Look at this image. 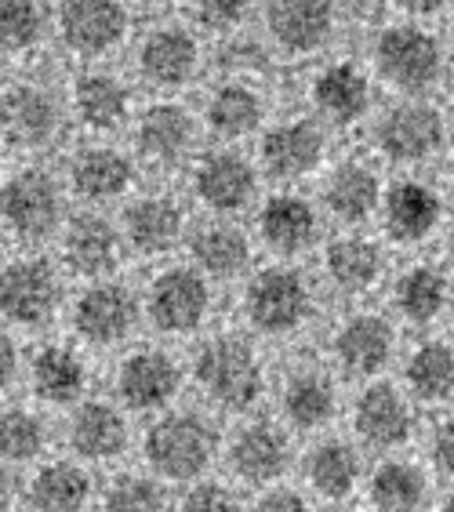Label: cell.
<instances>
[{
    "mask_svg": "<svg viewBox=\"0 0 454 512\" xmlns=\"http://www.w3.org/2000/svg\"><path fill=\"white\" fill-rule=\"evenodd\" d=\"M51 451V422L40 407L11 404L0 411V462L40 465Z\"/></svg>",
    "mask_w": 454,
    "mask_h": 512,
    "instance_id": "cell-40",
    "label": "cell"
},
{
    "mask_svg": "<svg viewBox=\"0 0 454 512\" xmlns=\"http://www.w3.org/2000/svg\"><path fill=\"white\" fill-rule=\"evenodd\" d=\"M320 262H324L327 284L346 298H367L389 280V258L382 240L364 229H342L338 237H331Z\"/></svg>",
    "mask_w": 454,
    "mask_h": 512,
    "instance_id": "cell-36",
    "label": "cell"
},
{
    "mask_svg": "<svg viewBox=\"0 0 454 512\" xmlns=\"http://www.w3.org/2000/svg\"><path fill=\"white\" fill-rule=\"evenodd\" d=\"M367 465L371 454L356 444L353 436L342 433H320L309 440V447L298 458V473H302V491L313 502L324 505H349L360 498L367 480Z\"/></svg>",
    "mask_w": 454,
    "mask_h": 512,
    "instance_id": "cell-15",
    "label": "cell"
},
{
    "mask_svg": "<svg viewBox=\"0 0 454 512\" xmlns=\"http://www.w3.org/2000/svg\"><path fill=\"white\" fill-rule=\"evenodd\" d=\"M451 320H454V316H451ZM451 338H454V335H451Z\"/></svg>",
    "mask_w": 454,
    "mask_h": 512,
    "instance_id": "cell-56",
    "label": "cell"
},
{
    "mask_svg": "<svg viewBox=\"0 0 454 512\" xmlns=\"http://www.w3.org/2000/svg\"><path fill=\"white\" fill-rule=\"evenodd\" d=\"M385 237L400 247H422L447 226L444 189L422 178L418 171H400L393 182H385L382 211H378Z\"/></svg>",
    "mask_w": 454,
    "mask_h": 512,
    "instance_id": "cell-23",
    "label": "cell"
},
{
    "mask_svg": "<svg viewBox=\"0 0 454 512\" xmlns=\"http://www.w3.org/2000/svg\"><path fill=\"white\" fill-rule=\"evenodd\" d=\"M99 512H175V498L149 469H124L99 491Z\"/></svg>",
    "mask_w": 454,
    "mask_h": 512,
    "instance_id": "cell-41",
    "label": "cell"
},
{
    "mask_svg": "<svg viewBox=\"0 0 454 512\" xmlns=\"http://www.w3.org/2000/svg\"><path fill=\"white\" fill-rule=\"evenodd\" d=\"M66 291L59 269L48 258L26 255L0 266V320L22 331H37L59 316Z\"/></svg>",
    "mask_w": 454,
    "mask_h": 512,
    "instance_id": "cell-19",
    "label": "cell"
},
{
    "mask_svg": "<svg viewBox=\"0 0 454 512\" xmlns=\"http://www.w3.org/2000/svg\"><path fill=\"white\" fill-rule=\"evenodd\" d=\"M66 182L55 171L30 164L0 178V226L19 244H44L66 226Z\"/></svg>",
    "mask_w": 454,
    "mask_h": 512,
    "instance_id": "cell-9",
    "label": "cell"
},
{
    "mask_svg": "<svg viewBox=\"0 0 454 512\" xmlns=\"http://www.w3.org/2000/svg\"><path fill=\"white\" fill-rule=\"evenodd\" d=\"M200 124L215 142L237 146V142L266 128V95H262L255 80L247 77L218 80L215 88L204 95Z\"/></svg>",
    "mask_w": 454,
    "mask_h": 512,
    "instance_id": "cell-37",
    "label": "cell"
},
{
    "mask_svg": "<svg viewBox=\"0 0 454 512\" xmlns=\"http://www.w3.org/2000/svg\"><path fill=\"white\" fill-rule=\"evenodd\" d=\"M128 4H139V8H160V4H168V0H128Z\"/></svg>",
    "mask_w": 454,
    "mask_h": 512,
    "instance_id": "cell-54",
    "label": "cell"
},
{
    "mask_svg": "<svg viewBox=\"0 0 454 512\" xmlns=\"http://www.w3.org/2000/svg\"><path fill=\"white\" fill-rule=\"evenodd\" d=\"M26 505L30 512H88L99 505V487L91 476V465L77 458H44L26 483Z\"/></svg>",
    "mask_w": 454,
    "mask_h": 512,
    "instance_id": "cell-39",
    "label": "cell"
},
{
    "mask_svg": "<svg viewBox=\"0 0 454 512\" xmlns=\"http://www.w3.org/2000/svg\"><path fill=\"white\" fill-rule=\"evenodd\" d=\"M26 382L40 407L70 411L91 396V371L77 342H44L26 360Z\"/></svg>",
    "mask_w": 454,
    "mask_h": 512,
    "instance_id": "cell-34",
    "label": "cell"
},
{
    "mask_svg": "<svg viewBox=\"0 0 454 512\" xmlns=\"http://www.w3.org/2000/svg\"><path fill=\"white\" fill-rule=\"evenodd\" d=\"M189 266H197L211 284H229L244 280L251 273L255 244L247 237V229L237 226L233 218H208L200 226L189 229Z\"/></svg>",
    "mask_w": 454,
    "mask_h": 512,
    "instance_id": "cell-38",
    "label": "cell"
},
{
    "mask_svg": "<svg viewBox=\"0 0 454 512\" xmlns=\"http://www.w3.org/2000/svg\"><path fill=\"white\" fill-rule=\"evenodd\" d=\"M59 255L62 266L73 276L91 284V280H109L117 273L128 247H124L117 222H109L99 207H88V211L66 218V226L59 233Z\"/></svg>",
    "mask_w": 454,
    "mask_h": 512,
    "instance_id": "cell-32",
    "label": "cell"
},
{
    "mask_svg": "<svg viewBox=\"0 0 454 512\" xmlns=\"http://www.w3.org/2000/svg\"><path fill=\"white\" fill-rule=\"evenodd\" d=\"M255 164L280 186H298L327 164V128L313 113L273 120L258 131Z\"/></svg>",
    "mask_w": 454,
    "mask_h": 512,
    "instance_id": "cell-17",
    "label": "cell"
},
{
    "mask_svg": "<svg viewBox=\"0 0 454 512\" xmlns=\"http://www.w3.org/2000/svg\"><path fill=\"white\" fill-rule=\"evenodd\" d=\"M55 33V11L44 0H0V55H33Z\"/></svg>",
    "mask_w": 454,
    "mask_h": 512,
    "instance_id": "cell-42",
    "label": "cell"
},
{
    "mask_svg": "<svg viewBox=\"0 0 454 512\" xmlns=\"http://www.w3.org/2000/svg\"><path fill=\"white\" fill-rule=\"evenodd\" d=\"M55 37L70 55L84 62H102L131 37L128 0H59Z\"/></svg>",
    "mask_w": 454,
    "mask_h": 512,
    "instance_id": "cell-24",
    "label": "cell"
},
{
    "mask_svg": "<svg viewBox=\"0 0 454 512\" xmlns=\"http://www.w3.org/2000/svg\"><path fill=\"white\" fill-rule=\"evenodd\" d=\"M262 30L284 59H313L342 30L338 0H262Z\"/></svg>",
    "mask_w": 454,
    "mask_h": 512,
    "instance_id": "cell-21",
    "label": "cell"
},
{
    "mask_svg": "<svg viewBox=\"0 0 454 512\" xmlns=\"http://www.w3.org/2000/svg\"><path fill=\"white\" fill-rule=\"evenodd\" d=\"M215 309V284L189 262L164 266L142 291V316L164 338L200 335Z\"/></svg>",
    "mask_w": 454,
    "mask_h": 512,
    "instance_id": "cell-11",
    "label": "cell"
},
{
    "mask_svg": "<svg viewBox=\"0 0 454 512\" xmlns=\"http://www.w3.org/2000/svg\"><path fill=\"white\" fill-rule=\"evenodd\" d=\"M436 512H454V487H444V491H440V502H436Z\"/></svg>",
    "mask_w": 454,
    "mask_h": 512,
    "instance_id": "cell-52",
    "label": "cell"
},
{
    "mask_svg": "<svg viewBox=\"0 0 454 512\" xmlns=\"http://www.w3.org/2000/svg\"><path fill=\"white\" fill-rule=\"evenodd\" d=\"M247 512H316V502L298 487L273 483L266 491H255V502L247 505Z\"/></svg>",
    "mask_w": 454,
    "mask_h": 512,
    "instance_id": "cell-46",
    "label": "cell"
},
{
    "mask_svg": "<svg viewBox=\"0 0 454 512\" xmlns=\"http://www.w3.org/2000/svg\"><path fill=\"white\" fill-rule=\"evenodd\" d=\"M451 142V117L433 99H396L371 113V146L400 171H422Z\"/></svg>",
    "mask_w": 454,
    "mask_h": 512,
    "instance_id": "cell-6",
    "label": "cell"
},
{
    "mask_svg": "<svg viewBox=\"0 0 454 512\" xmlns=\"http://www.w3.org/2000/svg\"><path fill=\"white\" fill-rule=\"evenodd\" d=\"M66 189L80 204L106 207L120 200L135 197V182H139V160L135 153L109 138H91L77 146L66 160Z\"/></svg>",
    "mask_w": 454,
    "mask_h": 512,
    "instance_id": "cell-20",
    "label": "cell"
},
{
    "mask_svg": "<svg viewBox=\"0 0 454 512\" xmlns=\"http://www.w3.org/2000/svg\"><path fill=\"white\" fill-rule=\"evenodd\" d=\"M444 19H447V48L454 51V4H451V8H447Z\"/></svg>",
    "mask_w": 454,
    "mask_h": 512,
    "instance_id": "cell-53",
    "label": "cell"
},
{
    "mask_svg": "<svg viewBox=\"0 0 454 512\" xmlns=\"http://www.w3.org/2000/svg\"><path fill=\"white\" fill-rule=\"evenodd\" d=\"M120 237L131 255L142 258H164L171 255L178 244L189 240V215L186 204L175 193L153 189V193H139L128 197L124 211H120Z\"/></svg>",
    "mask_w": 454,
    "mask_h": 512,
    "instance_id": "cell-30",
    "label": "cell"
},
{
    "mask_svg": "<svg viewBox=\"0 0 454 512\" xmlns=\"http://www.w3.org/2000/svg\"><path fill=\"white\" fill-rule=\"evenodd\" d=\"M189 193L211 218H233L258 200L262 171L237 146L218 142L211 149H200L189 164Z\"/></svg>",
    "mask_w": 454,
    "mask_h": 512,
    "instance_id": "cell-14",
    "label": "cell"
},
{
    "mask_svg": "<svg viewBox=\"0 0 454 512\" xmlns=\"http://www.w3.org/2000/svg\"><path fill=\"white\" fill-rule=\"evenodd\" d=\"M444 182H447V189H451V197H454V142L447 146V153H444Z\"/></svg>",
    "mask_w": 454,
    "mask_h": 512,
    "instance_id": "cell-51",
    "label": "cell"
},
{
    "mask_svg": "<svg viewBox=\"0 0 454 512\" xmlns=\"http://www.w3.org/2000/svg\"><path fill=\"white\" fill-rule=\"evenodd\" d=\"M19 480H15V469L0 462V512H11L19 502Z\"/></svg>",
    "mask_w": 454,
    "mask_h": 512,
    "instance_id": "cell-49",
    "label": "cell"
},
{
    "mask_svg": "<svg viewBox=\"0 0 454 512\" xmlns=\"http://www.w3.org/2000/svg\"><path fill=\"white\" fill-rule=\"evenodd\" d=\"M404 353V338L393 313L382 309H353L327 335V364L342 382L364 385L389 378Z\"/></svg>",
    "mask_w": 454,
    "mask_h": 512,
    "instance_id": "cell-7",
    "label": "cell"
},
{
    "mask_svg": "<svg viewBox=\"0 0 454 512\" xmlns=\"http://www.w3.org/2000/svg\"><path fill=\"white\" fill-rule=\"evenodd\" d=\"M396 382L425 414L454 407V338L418 335L396 360Z\"/></svg>",
    "mask_w": 454,
    "mask_h": 512,
    "instance_id": "cell-33",
    "label": "cell"
},
{
    "mask_svg": "<svg viewBox=\"0 0 454 512\" xmlns=\"http://www.w3.org/2000/svg\"><path fill=\"white\" fill-rule=\"evenodd\" d=\"M189 382V367L168 345H131L124 349L113 371V400L124 411L153 418L178 404Z\"/></svg>",
    "mask_w": 454,
    "mask_h": 512,
    "instance_id": "cell-12",
    "label": "cell"
},
{
    "mask_svg": "<svg viewBox=\"0 0 454 512\" xmlns=\"http://www.w3.org/2000/svg\"><path fill=\"white\" fill-rule=\"evenodd\" d=\"M240 313L255 338L284 342L313 324L316 287L295 262H269L244 276Z\"/></svg>",
    "mask_w": 454,
    "mask_h": 512,
    "instance_id": "cell-4",
    "label": "cell"
},
{
    "mask_svg": "<svg viewBox=\"0 0 454 512\" xmlns=\"http://www.w3.org/2000/svg\"><path fill=\"white\" fill-rule=\"evenodd\" d=\"M451 4L454 0H389L396 19H407V22H433L440 15H447Z\"/></svg>",
    "mask_w": 454,
    "mask_h": 512,
    "instance_id": "cell-48",
    "label": "cell"
},
{
    "mask_svg": "<svg viewBox=\"0 0 454 512\" xmlns=\"http://www.w3.org/2000/svg\"><path fill=\"white\" fill-rule=\"evenodd\" d=\"M338 512H364V509H338Z\"/></svg>",
    "mask_w": 454,
    "mask_h": 512,
    "instance_id": "cell-55",
    "label": "cell"
},
{
    "mask_svg": "<svg viewBox=\"0 0 454 512\" xmlns=\"http://www.w3.org/2000/svg\"><path fill=\"white\" fill-rule=\"evenodd\" d=\"M204 48L200 33L189 22H160L149 26L135 44V73L146 88L160 95H175L200 77Z\"/></svg>",
    "mask_w": 454,
    "mask_h": 512,
    "instance_id": "cell-22",
    "label": "cell"
},
{
    "mask_svg": "<svg viewBox=\"0 0 454 512\" xmlns=\"http://www.w3.org/2000/svg\"><path fill=\"white\" fill-rule=\"evenodd\" d=\"M142 320V295L113 276L84 284L70 302V331L80 349H124Z\"/></svg>",
    "mask_w": 454,
    "mask_h": 512,
    "instance_id": "cell-13",
    "label": "cell"
},
{
    "mask_svg": "<svg viewBox=\"0 0 454 512\" xmlns=\"http://www.w3.org/2000/svg\"><path fill=\"white\" fill-rule=\"evenodd\" d=\"M346 425L349 436L371 458H382V454L411 451L418 444L425 411L407 396L396 375H389L356 385L353 396L346 400Z\"/></svg>",
    "mask_w": 454,
    "mask_h": 512,
    "instance_id": "cell-5",
    "label": "cell"
},
{
    "mask_svg": "<svg viewBox=\"0 0 454 512\" xmlns=\"http://www.w3.org/2000/svg\"><path fill=\"white\" fill-rule=\"evenodd\" d=\"M309 113L324 128H356L375 113V77L367 62L331 59L309 80Z\"/></svg>",
    "mask_w": 454,
    "mask_h": 512,
    "instance_id": "cell-28",
    "label": "cell"
},
{
    "mask_svg": "<svg viewBox=\"0 0 454 512\" xmlns=\"http://www.w3.org/2000/svg\"><path fill=\"white\" fill-rule=\"evenodd\" d=\"M440 262H444V269L454 280V222H447L444 226V258H440Z\"/></svg>",
    "mask_w": 454,
    "mask_h": 512,
    "instance_id": "cell-50",
    "label": "cell"
},
{
    "mask_svg": "<svg viewBox=\"0 0 454 512\" xmlns=\"http://www.w3.org/2000/svg\"><path fill=\"white\" fill-rule=\"evenodd\" d=\"M389 313L400 327H411L418 335H429L454 316V280L444 262H407L389 280Z\"/></svg>",
    "mask_w": 454,
    "mask_h": 512,
    "instance_id": "cell-29",
    "label": "cell"
},
{
    "mask_svg": "<svg viewBox=\"0 0 454 512\" xmlns=\"http://www.w3.org/2000/svg\"><path fill=\"white\" fill-rule=\"evenodd\" d=\"M186 8H189V26L197 33L229 37V33H237L251 19L255 0H186Z\"/></svg>",
    "mask_w": 454,
    "mask_h": 512,
    "instance_id": "cell-45",
    "label": "cell"
},
{
    "mask_svg": "<svg viewBox=\"0 0 454 512\" xmlns=\"http://www.w3.org/2000/svg\"><path fill=\"white\" fill-rule=\"evenodd\" d=\"M440 480L425 465L422 454L400 451L371 458L364 480V512H436Z\"/></svg>",
    "mask_w": 454,
    "mask_h": 512,
    "instance_id": "cell-25",
    "label": "cell"
},
{
    "mask_svg": "<svg viewBox=\"0 0 454 512\" xmlns=\"http://www.w3.org/2000/svg\"><path fill=\"white\" fill-rule=\"evenodd\" d=\"M200 117L189 113L182 102L157 99L131 120V153L149 168H189L200 153Z\"/></svg>",
    "mask_w": 454,
    "mask_h": 512,
    "instance_id": "cell-18",
    "label": "cell"
},
{
    "mask_svg": "<svg viewBox=\"0 0 454 512\" xmlns=\"http://www.w3.org/2000/svg\"><path fill=\"white\" fill-rule=\"evenodd\" d=\"M385 178L364 157L338 160L320 182V211L342 229H364L382 211Z\"/></svg>",
    "mask_w": 454,
    "mask_h": 512,
    "instance_id": "cell-35",
    "label": "cell"
},
{
    "mask_svg": "<svg viewBox=\"0 0 454 512\" xmlns=\"http://www.w3.org/2000/svg\"><path fill=\"white\" fill-rule=\"evenodd\" d=\"M66 451L84 465H117L135 444L131 433V411L113 400V396H88L77 407L66 411L62 425Z\"/></svg>",
    "mask_w": 454,
    "mask_h": 512,
    "instance_id": "cell-26",
    "label": "cell"
},
{
    "mask_svg": "<svg viewBox=\"0 0 454 512\" xmlns=\"http://www.w3.org/2000/svg\"><path fill=\"white\" fill-rule=\"evenodd\" d=\"M66 106H70V117L91 138H109L117 135V131L131 128V120H135V91L113 69L91 66L80 77H73Z\"/></svg>",
    "mask_w": 454,
    "mask_h": 512,
    "instance_id": "cell-31",
    "label": "cell"
},
{
    "mask_svg": "<svg viewBox=\"0 0 454 512\" xmlns=\"http://www.w3.org/2000/svg\"><path fill=\"white\" fill-rule=\"evenodd\" d=\"M70 106L59 91L40 80H15L0 88V142L22 153H40L55 146L66 131Z\"/></svg>",
    "mask_w": 454,
    "mask_h": 512,
    "instance_id": "cell-16",
    "label": "cell"
},
{
    "mask_svg": "<svg viewBox=\"0 0 454 512\" xmlns=\"http://www.w3.org/2000/svg\"><path fill=\"white\" fill-rule=\"evenodd\" d=\"M367 69L396 99H433L451 69V48L429 22L393 19L371 37Z\"/></svg>",
    "mask_w": 454,
    "mask_h": 512,
    "instance_id": "cell-3",
    "label": "cell"
},
{
    "mask_svg": "<svg viewBox=\"0 0 454 512\" xmlns=\"http://www.w3.org/2000/svg\"><path fill=\"white\" fill-rule=\"evenodd\" d=\"M189 385L211 411L244 414L255 411L269 396V371L251 331H215L204 335L189 356Z\"/></svg>",
    "mask_w": 454,
    "mask_h": 512,
    "instance_id": "cell-1",
    "label": "cell"
},
{
    "mask_svg": "<svg viewBox=\"0 0 454 512\" xmlns=\"http://www.w3.org/2000/svg\"><path fill=\"white\" fill-rule=\"evenodd\" d=\"M418 444H422L418 454H422L425 465L433 469L440 487H454V407L425 414Z\"/></svg>",
    "mask_w": 454,
    "mask_h": 512,
    "instance_id": "cell-43",
    "label": "cell"
},
{
    "mask_svg": "<svg viewBox=\"0 0 454 512\" xmlns=\"http://www.w3.org/2000/svg\"><path fill=\"white\" fill-rule=\"evenodd\" d=\"M26 375V360H22L15 338L0 331V400L19 385V378Z\"/></svg>",
    "mask_w": 454,
    "mask_h": 512,
    "instance_id": "cell-47",
    "label": "cell"
},
{
    "mask_svg": "<svg viewBox=\"0 0 454 512\" xmlns=\"http://www.w3.org/2000/svg\"><path fill=\"white\" fill-rule=\"evenodd\" d=\"M175 512H247V502L233 480L204 476L182 487V494L175 498Z\"/></svg>",
    "mask_w": 454,
    "mask_h": 512,
    "instance_id": "cell-44",
    "label": "cell"
},
{
    "mask_svg": "<svg viewBox=\"0 0 454 512\" xmlns=\"http://www.w3.org/2000/svg\"><path fill=\"white\" fill-rule=\"evenodd\" d=\"M222 462L229 480L247 491H266L295 465V433L277 414H244L226 436H222Z\"/></svg>",
    "mask_w": 454,
    "mask_h": 512,
    "instance_id": "cell-8",
    "label": "cell"
},
{
    "mask_svg": "<svg viewBox=\"0 0 454 512\" xmlns=\"http://www.w3.org/2000/svg\"><path fill=\"white\" fill-rule=\"evenodd\" d=\"M139 451L142 465L168 487H189L211 476V469L222 462V433L204 407L175 404L149 418L139 436Z\"/></svg>",
    "mask_w": 454,
    "mask_h": 512,
    "instance_id": "cell-2",
    "label": "cell"
},
{
    "mask_svg": "<svg viewBox=\"0 0 454 512\" xmlns=\"http://www.w3.org/2000/svg\"><path fill=\"white\" fill-rule=\"evenodd\" d=\"M255 237L277 262H295L324 237V211L295 189H277L266 200H258Z\"/></svg>",
    "mask_w": 454,
    "mask_h": 512,
    "instance_id": "cell-27",
    "label": "cell"
},
{
    "mask_svg": "<svg viewBox=\"0 0 454 512\" xmlns=\"http://www.w3.org/2000/svg\"><path fill=\"white\" fill-rule=\"evenodd\" d=\"M277 418L295 436H320L331 433L346 418V396H342V378L331 371V364L320 360H298L269 385Z\"/></svg>",
    "mask_w": 454,
    "mask_h": 512,
    "instance_id": "cell-10",
    "label": "cell"
}]
</instances>
